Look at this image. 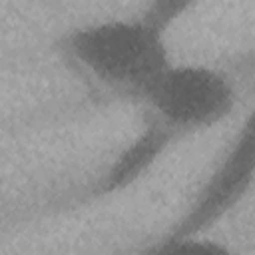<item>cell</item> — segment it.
Returning a JSON list of instances; mask_svg holds the SVG:
<instances>
[{
	"label": "cell",
	"mask_w": 255,
	"mask_h": 255,
	"mask_svg": "<svg viewBox=\"0 0 255 255\" xmlns=\"http://www.w3.org/2000/svg\"><path fill=\"white\" fill-rule=\"evenodd\" d=\"M165 36L143 16L106 18L72 30L66 52L94 82L141 100L173 62Z\"/></svg>",
	"instance_id": "obj_1"
},
{
	"label": "cell",
	"mask_w": 255,
	"mask_h": 255,
	"mask_svg": "<svg viewBox=\"0 0 255 255\" xmlns=\"http://www.w3.org/2000/svg\"><path fill=\"white\" fill-rule=\"evenodd\" d=\"M149 118L177 137L209 129L237 104V90L225 72L207 64L171 62L143 94Z\"/></svg>",
	"instance_id": "obj_2"
},
{
	"label": "cell",
	"mask_w": 255,
	"mask_h": 255,
	"mask_svg": "<svg viewBox=\"0 0 255 255\" xmlns=\"http://www.w3.org/2000/svg\"><path fill=\"white\" fill-rule=\"evenodd\" d=\"M255 181V106L245 116L223 157L213 167L207 181L197 191L185 215L163 239L201 237L205 229L217 223Z\"/></svg>",
	"instance_id": "obj_3"
},
{
	"label": "cell",
	"mask_w": 255,
	"mask_h": 255,
	"mask_svg": "<svg viewBox=\"0 0 255 255\" xmlns=\"http://www.w3.org/2000/svg\"><path fill=\"white\" fill-rule=\"evenodd\" d=\"M175 137L177 135L171 129L163 128L159 122L149 118L141 131L114 159V163L100 181V189L104 193H114L129 187L161 157V153L169 147Z\"/></svg>",
	"instance_id": "obj_4"
},
{
	"label": "cell",
	"mask_w": 255,
	"mask_h": 255,
	"mask_svg": "<svg viewBox=\"0 0 255 255\" xmlns=\"http://www.w3.org/2000/svg\"><path fill=\"white\" fill-rule=\"evenodd\" d=\"M201 0H149L143 10V18L155 24L159 30L169 32L179 20H183Z\"/></svg>",
	"instance_id": "obj_5"
}]
</instances>
